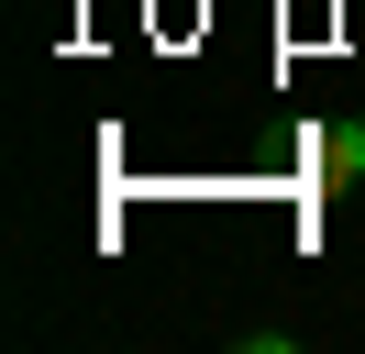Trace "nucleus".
Returning a JSON list of instances; mask_svg holds the SVG:
<instances>
[{
	"label": "nucleus",
	"instance_id": "f257e3e1",
	"mask_svg": "<svg viewBox=\"0 0 365 354\" xmlns=\"http://www.w3.org/2000/svg\"><path fill=\"white\" fill-rule=\"evenodd\" d=\"M299 155H310L321 188H354V177H365V111H354V122H310V133H299Z\"/></svg>",
	"mask_w": 365,
	"mask_h": 354
}]
</instances>
